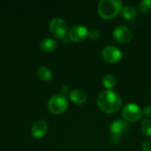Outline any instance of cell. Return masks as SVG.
I'll return each mask as SVG.
<instances>
[{"instance_id": "6da1fadb", "label": "cell", "mask_w": 151, "mask_h": 151, "mask_svg": "<svg viewBox=\"0 0 151 151\" xmlns=\"http://www.w3.org/2000/svg\"><path fill=\"white\" fill-rule=\"evenodd\" d=\"M122 98L113 90H104L97 97L98 108L106 114H114L122 108Z\"/></svg>"}, {"instance_id": "7a4b0ae2", "label": "cell", "mask_w": 151, "mask_h": 151, "mask_svg": "<svg viewBox=\"0 0 151 151\" xmlns=\"http://www.w3.org/2000/svg\"><path fill=\"white\" fill-rule=\"evenodd\" d=\"M123 8L120 0H101L97 5V12L104 19H112L117 17Z\"/></svg>"}, {"instance_id": "3957f363", "label": "cell", "mask_w": 151, "mask_h": 151, "mask_svg": "<svg viewBox=\"0 0 151 151\" xmlns=\"http://www.w3.org/2000/svg\"><path fill=\"white\" fill-rule=\"evenodd\" d=\"M69 102L67 97L62 94H57L52 96L48 101L49 111L55 115L63 114L68 109Z\"/></svg>"}, {"instance_id": "277c9868", "label": "cell", "mask_w": 151, "mask_h": 151, "mask_svg": "<svg viewBox=\"0 0 151 151\" xmlns=\"http://www.w3.org/2000/svg\"><path fill=\"white\" fill-rule=\"evenodd\" d=\"M142 110L134 103L127 104L122 109L123 119L128 123H135L142 118Z\"/></svg>"}, {"instance_id": "5b68a950", "label": "cell", "mask_w": 151, "mask_h": 151, "mask_svg": "<svg viewBox=\"0 0 151 151\" xmlns=\"http://www.w3.org/2000/svg\"><path fill=\"white\" fill-rule=\"evenodd\" d=\"M49 29L54 38L64 39L67 32V24L65 19L57 17L50 20Z\"/></svg>"}, {"instance_id": "8992f818", "label": "cell", "mask_w": 151, "mask_h": 151, "mask_svg": "<svg viewBox=\"0 0 151 151\" xmlns=\"http://www.w3.org/2000/svg\"><path fill=\"white\" fill-rule=\"evenodd\" d=\"M89 30L83 25H75L68 32V39L76 43L84 42L88 37Z\"/></svg>"}, {"instance_id": "52a82bcc", "label": "cell", "mask_w": 151, "mask_h": 151, "mask_svg": "<svg viewBox=\"0 0 151 151\" xmlns=\"http://www.w3.org/2000/svg\"><path fill=\"white\" fill-rule=\"evenodd\" d=\"M102 58L109 64H116L121 60L122 52L118 47L108 45L102 50Z\"/></svg>"}, {"instance_id": "ba28073f", "label": "cell", "mask_w": 151, "mask_h": 151, "mask_svg": "<svg viewBox=\"0 0 151 151\" xmlns=\"http://www.w3.org/2000/svg\"><path fill=\"white\" fill-rule=\"evenodd\" d=\"M113 39L119 43H128L133 38V33L126 26H118L114 28L112 32Z\"/></svg>"}, {"instance_id": "9c48e42d", "label": "cell", "mask_w": 151, "mask_h": 151, "mask_svg": "<svg viewBox=\"0 0 151 151\" xmlns=\"http://www.w3.org/2000/svg\"><path fill=\"white\" fill-rule=\"evenodd\" d=\"M129 129V124L125 119H118L114 120L110 126V132L113 135L122 136L127 133Z\"/></svg>"}, {"instance_id": "30bf717a", "label": "cell", "mask_w": 151, "mask_h": 151, "mask_svg": "<svg viewBox=\"0 0 151 151\" xmlns=\"http://www.w3.org/2000/svg\"><path fill=\"white\" fill-rule=\"evenodd\" d=\"M47 131H48L47 122L43 119H38L32 126L31 134L34 138L40 139L42 136H44V134L47 133Z\"/></svg>"}, {"instance_id": "8fae6325", "label": "cell", "mask_w": 151, "mask_h": 151, "mask_svg": "<svg viewBox=\"0 0 151 151\" xmlns=\"http://www.w3.org/2000/svg\"><path fill=\"white\" fill-rule=\"evenodd\" d=\"M69 98L71 102L75 104H83L88 100V95L81 89H73L69 93Z\"/></svg>"}, {"instance_id": "7c38bea8", "label": "cell", "mask_w": 151, "mask_h": 151, "mask_svg": "<svg viewBox=\"0 0 151 151\" xmlns=\"http://www.w3.org/2000/svg\"><path fill=\"white\" fill-rule=\"evenodd\" d=\"M58 42L55 39L50 37L44 38L40 42V49L44 52H52L58 48Z\"/></svg>"}, {"instance_id": "4fadbf2b", "label": "cell", "mask_w": 151, "mask_h": 151, "mask_svg": "<svg viewBox=\"0 0 151 151\" xmlns=\"http://www.w3.org/2000/svg\"><path fill=\"white\" fill-rule=\"evenodd\" d=\"M121 15L125 19L131 20V19H134L137 16V10L134 5L127 4V5L123 6L121 10Z\"/></svg>"}, {"instance_id": "5bb4252c", "label": "cell", "mask_w": 151, "mask_h": 151, "mask_svg": "<svg viewBox=\"0 0 151 151\" xmlns=\"http://www.w3.org/2000/svg\"><path fill=\"white\" fill-rule=\"evenodd\" d=\"M36 75H37L38 79L42 81H50L52 78V73H51L50 69L49 67L43 66V65L38 67V69L36 71Z\"/></svg>"}, {"instance_id": "9a60e30c", "label": "cell", "mask_w": 151, "mask_h": 151, "mask_svg": "<svg viewBox=\"0 0 151 151\" xmlns=\"http://www.w3.org/2000/svg\"><path fill=\"white\" fill-rule=\"evenodd\" d=\"M102 83L107 90H112L117 86V79L113 74L107 73L104 76Z\"/></svg>"}, {"instance_id": "2e32d148", "label": "cell", "mask_w": 151, "mask_h": 151, "mask_svg": "<svg viewBox=\"0 0 151 151\" xmlns=\"http://www.w3.org/2000/svg\"><path fill=\"white\" fill-rule=\"evenodd\" d=\"M141 131L143 135L151 138V119H145L141 123Z\"/></svg>"}, {"instance_id": "e0dca14e", "label": "cell", "mask_w": 151, "mask_h": 151, "mask_svg": "<svg viewBox=\"0 0 151 151\" xmlns=\"http://www.w3.org/2000/svg\"><path fill=\"white\" fill-rule=\"evenodd\" d=\"M138 9L142 13H149L151 12V0H142L138 4Z\"/></svg>"}, {"instance_id": "ac0fdd59", "label": "cell", "mask_w": 151, "mask_h": 151, "mask_svg": "<svg viewBox=\"0 0 151 151\" xmlns=\"http://www.w3.org/2000/svg\"><path fill=\"white\" fill-rule=\"evenodd\" d=\"M88 37L90 39H92V40H98L101 37V35H100V32L97 29H92V30L89 31Z\"/></svg>"}, {"instance_id": "d6986e66", "label": "cell", "mask_w": 151, "mask_h": 151, "mask_svg": "<svg viewBox=\"0 0 151 151\" xmlns=\"http://www.w3.org/2000/svg\"><path fill=\"white\" fill-rule=\"evenodd\" d=\"M120 140H121V137L120 136H118V135H113L111 134V137H110V142L111 144H114V145H117L120 142Z\"/></svg>"}, {"instance_id": "ffe728a7", "label": "cell", "mask_w": 151, "mask_h": 151, "mask_svg": "<svg viewBox=\"0 0 151 151\" xmlns=\"http://www.w3.org/2000/svg\"><path fill=\"white\" fill-rule=\"evenodd\" d=\"M142 151H151V141L148 140L145 141L142 145Z\"/></svg>"}, {"instance_id": "44dd1931", "label": "cell", "mask_w": 151, "mask_h": 151, "mask_svg": "<svg viewBox=\"0 0 151 151\" xmlns=\"http://www.w3.org/2000/svg\"><path fill=\"white\" fill-rule=\"evenodd\" d=\"M142 113L144 116H146L148 119L151 118V105H147L144 107V109L142 110Z\"/></svg>"}, {"instance_id": "7402d4cb", "label": "cell", "mask_w": 151, "mask_h": 151, "mask_svg": "<svg viewBox=\"0 0 151 151\" xmlns=\"http://www.w3.org/2000/svg\"><path fill=\"white\" fill-rule=\"evenodd\" d=\"M61 92H62V95H65V94L70 93V91H69V87H68L67 85H64V86L61 88Z\"/></svg>"}]
</instances>
